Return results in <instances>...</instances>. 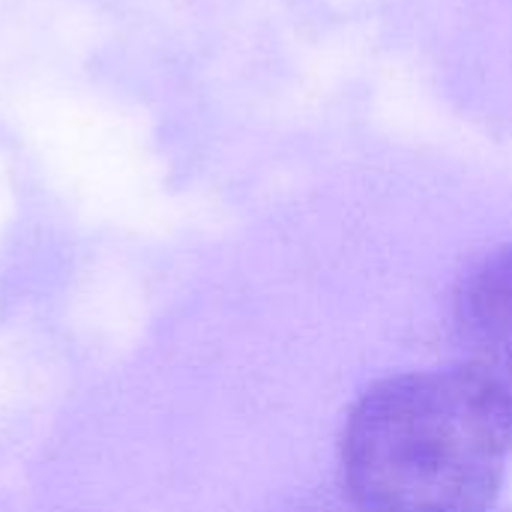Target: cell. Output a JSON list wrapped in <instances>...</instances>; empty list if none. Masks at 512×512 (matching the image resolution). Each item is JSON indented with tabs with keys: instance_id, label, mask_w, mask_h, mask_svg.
Listing matches in <instances>:
<instances>
[{
	"instance_id": "6da1fadb",
	"label": "cell",
	"mask_w": 512,
	"mask_h": 512,
	"mask_svg": "<svg viewBox=\"0 0 512 512\" xmlns=\"http://www.w3.org/2000/svg\"><path fill=\"white\" fill-rule=\"evenodd\" d=\"M512 456V399L477 366L372 384L342 429L357 512H492Z\"/></svg>"
},
{
	"instance_id": "7a4b0ae2",
	"label": "cell",
	"mask_w": 512,
	"mask_h": 512,
	"mask_svg": "<svg viewBox=\"0 0 512 512\" xmlns=\"http://www.w3.org/2000/svg\"><path fill=\"white\" fill-rule=\"evenodd\" d=\"M453 318L468 363L512 399V243L498 246L462 276Z\"/></svg>"
}]
</instances>
